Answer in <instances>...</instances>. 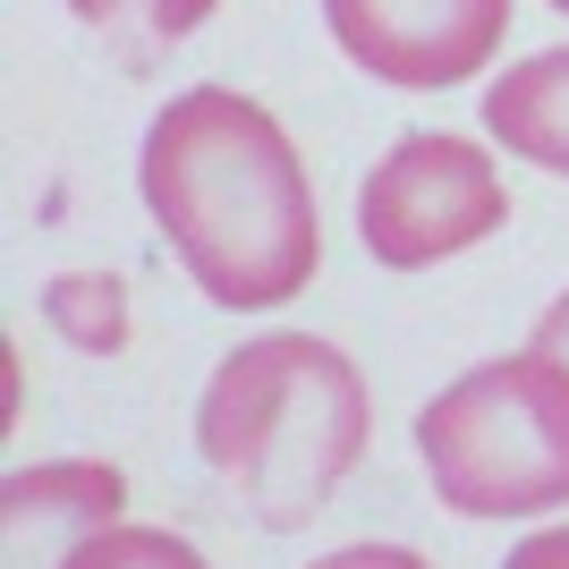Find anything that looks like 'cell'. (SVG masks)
Instances as JSON below:
<instances>
[{
  "label": "cell",
  "instance_id": "cell-4",
  "mask_svg": "<svg viewBox=\"0 0 569 569\" xmlns=\"http://www.w3.org/2000/svg\"><path fill=\"white\" fill-rule=\"evenodd\" d=\"M501 221H510V188L476 137H400L357 188V238L382 272L468 256Z\"/></svg>",
  "mask_w": 569,
  "mask_h": 569
},
{
  "label": "cell",
  "instance_id": "cell-12",
  "mask_svg": "<svg viewBox=\"0 0 569 569\" xmlns=\"http://www.w3.org/2000/svg\"><path fill=\"white\" fill-rule=\"evenodd\" d=\"M501 569H569V527H536L527 545H510Z\"/></svg>",
  "mask_w": 569,
  "mask_h": 569
},
{
  "label": "cell",
  "instance_id": "cell-2",
  "mask_svg": "<svg viewBox=\"0 0 569 569\" xmlns=\"http://www.w3.org/2000/svg\"><path fill=\"white\" fill-rule=\"evenodd\" d=\"M366 433H375L366 375L315 332L238 340L213 366L204 400H196V451H204V468L272 536L323 519L340 476L366 459Z\"/></svg>",
  "mask_w": 569,
  "mask_h": 569
},
{
  "label": "cell",
  "instance_id": "cell-14",
  "mask_svg": "<svg viewBox=\"0 0 569 569\" xmlns=\"http://www.w3.org/2000/svg\"><path fill=\"white\" fill-rule=\"evenodd\" d=\"M545 9H561V18H569V0H545Z\"/></svg>",
  "mask_w": 569,
  "mask_h": 569
},
{
  "label": "cell",
  "instance_id": "cell-5",
  "mask_svg": "<svg viewBox=\"0 0 569 569\" xmlns=\"http://www.w3.org/2000/svg\"><path fill=\"white\" fill-rule=\"evenodd\" d=\"M332 43L400 94H442L501 60L510 0H323Z\"/></svg>",
  "mask_w": 569,
  "mask_h": 569
},
{
  "label": "cell",
  "instance_id": "cell-10",
  "mask_svg": "<svg viewBox=\"0 0 569 569\" xmlns=\"http://www.w3.org/2000/svg\"><path fill=\"white\" fill-rule=\"evenodd\" d=\"M77 569H213L188 536L170 527H102L94 545L77 552Z\"/></svg>",
  "mask_w": 569,
  "mask_h": 569
},
{
  "label": "cell",
  "instance_id": "cell-1",
  "mask_svg": "<svg viewBox=\"0 0 569 569\" xmlns=\"http://www.w3.org/2000/svg\"><path fill=\"white\" fill-rule=\"evenodd\" d=\"M144 213L196 289L230 315L289 307L323 272L315 179L289 128L230 86H188L144 128Z\"/></svg>",
  "mask_w": 569,
  "mask_h": 569
},
{
  "label": "cell",
  "instance_id": "cell-8",
  "mask_svg": "<svg viewBox=\"0 0 569 569\" xmlns=\"http://www.w3.org/2000/svg\"><path fill=\"white\" fill-rule=\"evenodd\" d=\"M213 9L221 0H69V18L86 26V34H102L128 69H153V60H162L170 43H188Z\"/></svg>",
  "mask_w": 569,
  "mask_h": 569
},
{
  "label": "cell",
  "instance_id": "cell-6",
  "mask_svg": "<svg viewBox=\"0 0 569 569\" xmlns=\"http://www.w3.org/2000/svg\"><path fill=\"white\" fill-rule=\"evenodd\" d=\"M128 510L111 459H34L0 485V569H77V552Z\"/></svg>",
  "mask_w": 569,
  "mask_h": 569
},
{
  "label": "cell",
  "instance_id": "cell-3",
  "mask_svg": "<svg viewBox=\"0 0 569 569\" xmlns=\"http://www.w3.org/2000/svg\"><path fill=\"white\" fill-rule=\"evenodd\" d=\"M426 485L459 519H545L569 501V357H485L417 408Z\"/></svg>",
  "mask_w": 569,
  "mask_h": 569
},
{
  "label": "cell",
  "instance_id": "cell-11",
  "mask_svg": "<svg viewBox=\"0 0 569 569\" xmlns=\"http://www.w3.org/2000/svg\"><path fill=\"white\" fill-rule=\"evenodd\" d=\"M307 569H433V561H417V552H400V545H349V552H323V561H307Z\"/></svg>",
  "mask_w": 569,
  "mask_h": 569
},
{
  "label": "cell",
  "instance_id": "cell-9",
  "mask_svg": "<svg viewBox=\"0 0 569 569\" xmlns=\"http://www.w3.org/2000/svg\"><path fill=\"white\" fill-rule=\"evenodd\" d=\"M43 323L60 340H77L86 357H119L128 349V289L111 272H60L43 289Z\"/></svg>",
  "mask_w": 569,
  "mask_h": 569
},
{
  "label": "cell",
  "instance_id": "cell-13",
  "mask_svg": "<svg viewBox=\"0 0 569 569\" xmlns=\"http://www.w3.org/2000/svg\"><path fill=\"white\" fill-rule=\"evenodd\" d=\"M536 349H552V357H569V289L545 307V323H536Z\"/></svg>",
  "mask_w": 569,
  "mask_h": 569
},
{
  "label": "cell",
  "instance_id": "cell-7",
  "mask_svg": "<svg viewBox=\"0 0 569 569\" xmlns=\"http://www.w3.org/2000/svg\"><path fill=\"white\" fill-rule=\"evenodd\" d=\"M485 137L510 144L519 162L569 179V43L536 51V60H519L485 86Z\"/></svg>",
  "mask_w": 569,
  "mask_h": 569
}]
</instances>
